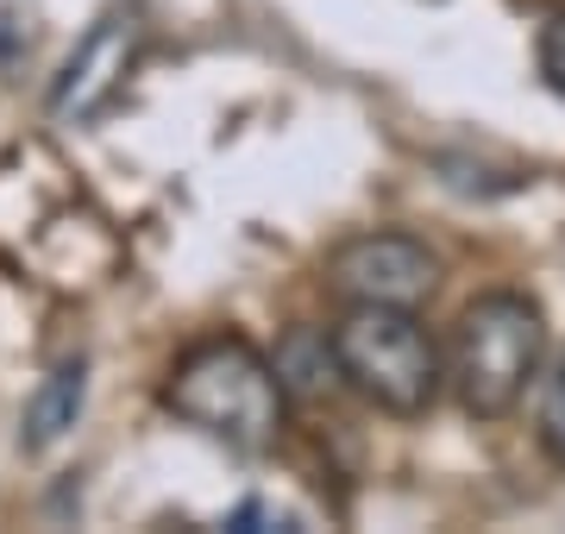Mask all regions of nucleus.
<instances>
[{
    "label": "nucleus",
    "instance_id": "1",
    "mask_svg": "<svg viewBox=\"0 0 565 534\" xmlns=\"http://www.w3.org/2000/svg\"><path fill=\"white\" fill-rule=\"evenodd\" d=\"M163 409L202 428L207 440H226L233 452L277 447L289 391L277 377V359H264L239 333H214L182 352L163 377Z\"/></svg>",
    "mask_w": 565,
    "mask_h": 534
},
{
    "label": "nucleus",
    "instance_id": "3",
    "mask_svg": "<svg viewBox=\"0 0 565 534\" xmlns=\"http://www.w3.org/2000/svg\"><path fill=\"white\" fill-rule=\"evenodd\" d=\"M333 359H340V384L359 391L371 409L384 415H427L446 384V352L422 328L415 309H390V302H345L333 321Z\"/></svg>",
    "mask_w": 565,
    "mask_h": 534
},
{
    "label": "nucleus",
    "instance_id": "5",
    "mask_svg": "<svg viewBox=\"0 0 565 534\" xmlns=\"http://www.w3.org/2000/svg\"><path fill=\"white\" fill-rule=\"evenodd\" d=\"M145 51V25L132 13H107V20L88 25V39L70 51V63L57 70V88H51V120L57 126H88L102 120L107 107L120 102L126 76Z\"/></svg>",
    "mask_w": 565,
    "mask_h": 534
},
{
    "label": "nucleus",
    "instance_id": "8",
    "mask_svg": "<svg viewBox=\"0 0 565 534\" xmlns=\"http://www.w3.org/2000/svg\"><path fill=\"white\" fill-rule=\"evenodd\" d=\"M541 76H546V88L565 102V13L541 32Z\"/></svg>",
    "mask_w": 565,
    "mask_h": 534
},
{
    "label": "nucleus",
    "instance_id": "6",
    "mask_svg": "<svg viewBox=\"0 0 565 534\" xmlns=\"http://www.w3.org/2000/svg\"><path fill=\"white\" fill-rule=\"evenodd\" d=\"M82 396H88V371H82V359H70V365L51 371V377L39 384V396L25 403V447H32V452L57 447L63 434L76 428Z\"/></svg>",
    "mask_w": 565,
    "mask_h": 534
},
{
    "label": "nucleus",
    "instance_id": "4",
    "mask_svg": "<svg viewBox=\"0 0 565 534\" xmlns=\"http://www.w3.org/2000/svg\"><path fill=\"white\" fill-rule=\"evenodd\" d=\"M327 289L340 302H390V309H422L440 289V258L415 233H352L345 246L327 252Z\"/></svg>",
    "mask_w": 565,
    "mask_h": 534
},
{
    "label": "nucleus",
    "instance_id": "2",
    "mask_svg": "<svg viewBox=\"0 0 565 534\" xmlns=\"http://www.w3.org/2000/svg\"><path fill=\"white\" fill-rule=\"evenodd\" d=\"M541 359H546L541 309L515 289H497V296H478L459 314L452 346H446V384L459 391L465 415L503 421V415L522 409L527 384L541 377Z\"/></svg>",
    "mask_w": 565,
    "mask_h": 534
},
{
    "label": "nucleus",
    "instance_id": "7",
    "mask_svg": "<svg viewBox=\"0 0 565 534\" xmlns=\"http://www.w3.org/2000/svg\"><path fill=\"white\" fill-rule=\"evenodd\" d=\"M534 434H541V452L565 472V352L546 365L541 377V403H534Z\"/></svg>",
    "mask_w": 565,
    "mask_h": 534
}]
</instances>
